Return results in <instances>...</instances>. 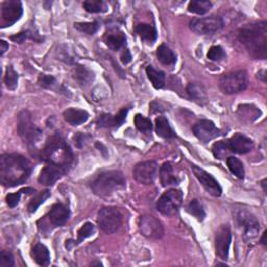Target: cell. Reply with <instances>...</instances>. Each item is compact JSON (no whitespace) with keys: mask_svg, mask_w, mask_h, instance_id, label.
I'll return each mask as SVG.
<instances>
[{"mask_svg":"<svg viewBox=\"0 0 267 267\" xmlns=\"http://www.w3.org/2000/svg\"><path fill=\"white\" fill-rule=\"evenodd\" d=\"M32 164L19 154H4L0 157V182L5 187H15L29 180Z\"/></svg>","mask_w":267,"mask_h":267,"instance_id":"6da1fadb","label":"cell"},{"mask_svg":"<svg viewBox=\"0 0 267 267\" xmlns=\"http://www.w3.org/2000/svg\"><path fill=\"white\" fill-rule=\"evenodd\" d=\"M238 38L249 55L260 60H265L267 57V22L261 21L244 26L239 31Z\"/></svg>","mask_w":267,"mask_h":267,"instance_id":"7a4b0ae2","label":"cell"},{"mask_svg":"<svg viewBox=\"0 0 267 267\" xmlns=\"http://www.w3.org/2000/svg\"><path fill=\"white\" fill-rule=\"evenodd\" d=\"M40 157L47 164L58 165L67 170L70 169L74 159L70 146L60 135H52L47 139Z\"/></svg>","mask_w":267,"mask_h":267,"instance_id":"3957f363","label":"cell"},{"mask_svg":"<svg viewBox=\"0 0 267 267\" xmlns=\"http://www.w3.org/2000/svg\"><path fill=\"white\" fill-rule=\"evenodd\" d=\"M126 180L119 170H108L98 175L91 183V189L100 197H108L114 192L125 188Z\"/></svg>","mask_w":267,"mask_h":267,"instance_id":"277c9868","label":"cell"},{"mask_svg":"<svg viewBox=\"0 0 267 267\" xmlns=\"http://www.w3.org/2000/svg\"><path fill=\"white\" fill-rule=\"evenodd\" d=\"M248 86V76L246 71L238 70L223 74L219 79L220 90L224 94L232 95L244 91Z\"/></svg>","mask_w":267,"mask_h":267,"instance_id":"5b68a950","label":"cell"},{"mask_svg":"<svg viewBox=\"0 0 267 267\" xmlns=\"http://www.w3.org/2000/svg\"><path fill=\"white\" fill-rule=\"evenodd\" d=\"M123 217L121 212L115 207H103L98 212L97 222L99 228L106 234H114L121 228Z\"/></svg>","mask_w":267,"mask_h":267,"instance_id":"8992f818","label":"cell"},{"mask_svg":"<svg viewBox=\"0 0 267 267\" xmlns=\"http://www.w3.org/2000/svg\"><path fill=\"white\" fill-rule=\"evenodd\" d=\"M18 132L24 143L28 144L30 148H35L42 136L41 129L34 124L31 114L26 111L21 112L18 116Z\"/></svg>","mask_w":267,"mask_h":267,"instance_id":"52a82bcc","label":"cell"},{"mask_svg":"<svg viewBox=\"0 0 267 267\" xmlns=\"http://www.w3.org/2000/svg\"><path fill=\"white\" fill-rule=\"evenodd\" d=\"M183 203V193L178 189H170L164 192L157 203V209L163 215L172 216L179 211Z\"/></svg>","mask_w":267,"mask_h":267,"instance_id":"ba28073f","label":"cell"},{"mask_svg":"<svg viewBox=\"0 0 267 267\" xmlns=\"http://www.w3.org/2000/svg\"><path fill=\"white\" fill-rule=\"evenodd\" d=\"M223 20L219 16L195 18L190 21V29L197 35H213L222 29Z\"/></svg>","mask_w":267,"mask_h":267,"instance_id":"9c48e42d","label":"cell"},{"mask_svg":"<svg viewBox=\"0 0 267 267\" xmlns=\"http://www.w3.org/2000/svg\"><path fill=\"white\" fill-rule=\"evenodd\" d=\"M237 220L239 225L243 229V237L245 241H252L256 239L260 232V222L251 213L242 210L237 214Z\"/></svg>","mask_w":267,"mask_h":267,"instance_id":"30bf717a","label":"cell"},{"mask_svg":"<svg viewBox=\"0 0 267 267\" xmlns=\"http://www.w3.org/2000/svg\"><path fill=\"white\" fill-rule=\"evenodd\" d=\"M140 233L149 239H161L164 236L163 224L152 215H143L139 218Z\"/></svg>","mask_w":267,"mask_h":267,"instance_id":"8fae6325","label":"cell"},{"mask_svg":"<svg viewBox=\"0 0 267 267\" xmlns=\"http://www.w3.org/2000/svg\"><path fill=\"white\" fill-rule=\"evenodd\" d=\"M232 242V232L228 224L221 225L215 236L216 255L221 260H226L229 257L230 246Z\"/></svg>","mask_w":267,"mask_h":267,"instance_id":"7c38bea8","label":"cell"},{"mask_svg":"<svg viewBox=\"0 0 267 267\" xmlns=\"http://www.w3.org/2000/svg\"><path fill=\"white\" fill-rule=\"evenodd\" d=\"M157 163L155 161H144L138 163L132 170L134 178L143 185H151L154 183L157 173Z\"/></svg>","mask_w":267,"mask_h":267,"instance_id":"4fadbf2b","label":"cell"},{"mask_svg":"<svg viewBox=\"0 0 267 267\" xmlns=\"http://www.w3.org/2000/svg\"><path fill=\"white\" fill-rule=\"evenodd\" d=\"M192 171L194 173V176L196 177V179L199 181V183L203 185L204 188L213 196L215 197H219L222 193V189H221V186L219 185V183L217 182V180L211 176L210 173H208L207 171H205L204 169H202L198 166L192 165Z\"/></svg>","mask_w":267,"mask_h":267,"instance_id":"5bb4252c","label":"cell"},{"mask_svg":"<svg viewBox=\"0 0 267 267\" xmlns=\"http://www.w3.org/2000/svg\"><path fill=\"white\" fill-rule=\"evenodd\" d=\"M23 9L20 2L17 0H8L2 6V18L4 28L11 26L17 22L22 16Z\"/></svg>","mask_w":267,"mask_h":267,"instance_id":"9a60e30c","label":"cell"},{"mask_svg":"<svg viewBox=\"0 0 267 267\" xmlns=\"http://www.w3.org/2000/svg\"><path fill=\"white\" fill-rule=\"evenodd\" d=\"M193 132L198 140L204 143H208L218 137L220 130L210 120L203 119L193 126Z\"/></svg>","mask_w":267,"mask_h":267,"instance_id":"2e32d148","label":"cell"},{"mask_svg":"<svg viewBox=\"0 0 267 267\" xmlns=\"http://www.w3.org/2000/svg\"><path fill=\"white\" fill-rule=\"evenodd\" d=\"M68 172V170L53 164H47L40 172L38 178L39 183L44 186H52L59 179Z\"/></svg>","mask_w":267,"mask_h":267,"instance_id":"e0dca14e","label":"cell"},{"mask_svg":"<svg viewBox=\"0 0 267 267\" xmlns=\"http://www.w3.org/2000/svg\"><path fill=\"white\" fill-rule=\"evenodd\" d=\"M70 217V211L66 205L62 203H57L53 205L48 213V218L50 223L58 228V226H63L68 221Z\"/></svg>","mask_w":267,"mask_h":267,"instance_id":"ac0fdd59","label":"cell"},{"mask_svg":"<svg viewBox=\"0 0 267 267\" xmlns=\"http://www.w3.org/2000/svg\"><path fill=\"white\" fill-rule=\"evenodd\" d=\"M229 146L231 152L236 154H247L253 149V141L243 134H235V135L229 140Z\"/></svg>","mask_w":267,"mask_h":267,"instance_id":"d6986e66","label":"cell"},{"mask_svg":"<svg viewBox=\"0 0 267 267\" xmlns=\"http://www.w3.org/2000/svg\"><path fill=\"white\" fill-rule=\"evenodd\" d=\"M104 42L110 49L119 50L125 45L126 37L121 31L112 30L105 34Z\"/></svg>","mask_w":267,"mask_h":267,"instance_id":"ffe728a7","label":"cell"},{"mask_svg":"<svg viewBox=\"0 0 267 267\" xmlns=\"http://www.w3.org/2000/svg\"><path fill=\"white\" fill-rule=\"evenodd\" d=\"M64 119L67 123L71 124L72 126L81 125L86 123L89 119V113L85 110H78V109H68L63 113Z\"/></svg>","mask_w":267,"mask_h":267,"instance_id":"44dd1931","label":"cell"},{"mask_svg":"<svg viewBox=\"0 0 267 267\" xmlns=\"http://www.w3.org/2000/svg\"><path fill=\"white\" fill-rule=\"evenodd\" d=\"M160 180L164 187L179 184V179L176 176L173 165L170 162H165L160 168Z\"/></svg>","mask_w":267,"mask_h":267,"instance_id":"7402d4cb","label":"cell"},{"mask_svg":"<svg viewBox=\"0 0 267 267\" xmlns=\"http://www.w3.org/2000/svg\"><path fill=\"white\" fill-rule=\"evenodd\" d=\"M31 256H32V259L40 266H48L50 263L49 250L42 243H37L32 248Z\"/></svg>","mask_w":267,"mask_h":267,"instance_id":"603a6c76","label":"cell"},{"mask_svg":"<svg viewBox=\"0 0 267 267\" xmlns=\"http://www.w3.org/2000/svg\"><path fill=\"white\" fill-rule=\"evenodd\" d=\"M74 78L78 82V84L87 87L89 86L93 81H94V73H93L90 69H88L86 66L77 65L74 69Z\"/></svg>","mask_w":267,"mask_h":267,"instance_id":"cb8c5ba5","label":"cell"},{"mask_svg":"<svg viewBox=\"0 0 267 267\" xmlns=\"http://www.w3.org/2000/svg\"><path fill=\"white\" fill-rule=\"evenodd\" d=\"M135 32L138 34V36L149 43H154L157 39V31L155 26L149 23H140L136 25Z\"/></svg>","mask_w":267,"mask_h":267,"instance_id":"d4e9b609","label":"cell"},{"mask_svg":"<svg viewBox=\"0 0 267 267\" xmlns=\"http://www.w3.org/2000/svg\"><path fill=\"white\" fill-rule=\"evenodd\" d=\"M156 124V132L158 134V136L165 138V139H170L176 136L175 131L172 130L168 120L165 117H158L155 121Z\"/></svg>","mask_w":267,"mask_h":267,"instance_id":"484cf974","label":"cell"},{"mask_svg":"<svg viewBox=\"0 0 267 267\" xmlns=\"http://www.w3.org/2000/svg\"><path fill=\"white\" fill-rule=\"evenodd\" d=\"M146 74L153 84L155 89H162L165 85V73L161 70L154 68L153 66H149L146 68Z\"/></svg>","mask_w":267,"mask_h":267,"instance_id":"4316f807","label":"cell"},{"mask_svg":"<svg viewBox=\"0 0 267 267\" xmlns=\"http://www.w3.org/2000/svg\"><path fill=\"white\" fill-rule=\"evenodd\" d=\"M187 93H188V95L190 96L191 99H193L194 101H197L198 103L203 104L207 102L208 100L207 93L204 87L199 86L195 83H190L188 85V87H187Z\"/></svg>","mask_w":267,"mask_h":267,"instance_id":"83f0119b","label":"cell"},{"mask_svg":"<svg viewBox=\"0 0 267 267\" xmlns=\"http://www.w3.org/2000/svg\"><path fill=\"white\" fill-rule=\"evenodd\" d=\"M157 58L163 65H173L177 62V57L173 51L166 45H160L157 49Z\"/></svg>","mask_w":267,"mask_h":267,"instance_id":"f1b7e54d","label":"cell"},{"mask_svg":"<svg viewBox=\"0 0 267 267\" xmlns=\"http://www.w3.org/2000/svg\"><path fill=\"white\" fill-rule=\"evenodd\" d=\"M226 164L230 171L238 179H243L245 176V171L242 162L236 157H228L226 158Z\"/></svg>","mask_w":267,"mask_h":267,"instance_id":"f546056e","label":"cell"},{"mask_svg":"<svg viewBox=\"0 0 267 267\" xmlns=\"http://www.w3.org/2000/svg\"><path fill=\"white\" fill-rule=\"evenodd\" d=\"M212 8V3L208 0H193L188 6V11L197 15H204Z\"/></svg>","mask_w":267,"mask_h":267,"instance_id":"4dcf8cb0","label":"cell"},{"mask_svg":"<svg viewBox=\"0 0 267 267\" xmlns=\"http://www.w3.org/2000/svg\"><path fill=\"white\" fill-rule=\"evenodd\" d=\"M187 212L193 217H195L198 221H203L206 217L205 209L197 199H193L188 204V206H187Z\"/></svg>","mask_w":267,"mask_h":267,"instance_id":"1f68e13d","label":"cell"},{"mask_svg":"<svg viewBox=\"0 0 267 267\" xmlns=\"http://www.w3.org/2000/svg\"><path fill=\"white\" fill-rule=\"evenodd\" d=\"M212 152H213V155L215 156V158L219 160H223L225 158H228L229 154L231 153L229 141H218L214 143L212 146Z\"/></svg>","mask_w":267,"mask_h":267,"instance_id":"d6a6232c","label":"cell"},{"mask_svg":"<svg viewBox=\"0 0 267 267\" xmlns=\"http://www.w3.org/2000/svg\"><path fill=\"white\" fill-rule=\"evenodd\" d=\"M49 196H50V192L48 190H44V191H41V192H39L38 194H36V196L32 198V200L28 206L29 212L35 213L37 211V209L41 206Z\"/></svg>","mask_w":267,"mask_h":267,"instance_id":"836d02e7","label":"cell"},{"mask_svg":"<svg viewBox=\"0 0 267 267\" xmlns=\"http://www.w3.org/2000/svg\"><path fill=\"white\" fill-rule=\"evenodd\" d=\"M5 84L9 90H15L18 85V73L12 66H8L5 75Z\"/></svg>","mask_w":267,"mask_h":267,"instance_id":"e575fe53","label":"cell"},{"mask_svg":"<svg viewBox=\"0 0 267 267\" xmlns=\"http://www.w3.org/2000/svg\"><path fill=\"white\" fill-rule=\"evenodd\" d=\"M83 7L89 13H103L108 11V6L100 0H88L83 4Z\"/></svg>","mask_w":267,"mask_h":267,"instance_id":"d590c367","label":"cell"},{"mask_svg":"<svg viewBox=\"0 0 267 267\" xmlns=\"http://www.w3.org/2000/svg\"><path fill=\"white\" fill-rule=\"evenodd\" d=\"M134 121H135V125L137 127V129L140 132L143 134H150L153 129V124L151 122V120L143 117L140 114H137L135 116V119H134Z\"/></svg>","mask_w":267,"mask_h":267,"instance_id":"8d00e7d4","label":"cell"},{"mask_svg":"<svg viewBox=\"0 0 267 267\" xmlns=\"http://www.w3.org/2000/svg\"><path fill=\"white\" fill-rule=\"evenodd\" d=\"M74 28L79 31L83 32L87 35H94L98 29H99V24L98 22H77L74 23Z\"/></svg>","mask_w":267,"mask_h":267,"instance_id":"74e56055","label":"cell"},{"mask_svg":"<svg viewBox=\"0 0 267 267\" xmlns=\"http://www.w3.org/2000/svg\"><path fill=\"white\" fill-rule=\"evenodd\" d=\"M94 233V224L91 222H86L81 229L77 231V239H76V243H81L84 240L89 238L90 236L93 235Z\"/></svg>","mask_w":267,"mask_h":267,"instance_id":"f35d334b","label":"cell"},{"mask_svg":"<svg viewBox=\"0 0 267 267\" xmlns=\"http://www.w3.org/2000/svg\"><path fill=\"white\" fill-rule=\"evenodd\" d=\"M225 51L223 50V48L221 46H212L209 51H208V59L211 60V61H214V62H217V61H221L225 58Z\"/></svg>","mask_w":267,"mask_h":267,"instance_id":"ab89813d","label":"cell"},{"mask_svg":"<svg viewBox=\"0 0 267 267\" xmlns=\"http://www.w3.org/2000/svg\"><path fill=\"white\" fill-rule=\"evenodd\" d=\"M38 83L39 85L41 86L42 88L45 89H53L57 85V79L53 77L52 75H48V74H40L39 79H38Z\"/></svg>","mask_w":267,"mask_h":267,"instance_id":"60d3db41","label":"cell"},{"mask_svg":"<svg viewBox=\"0 0 267 267\" xmlns=\"http://www.w3.org/2000/svg\"><path fill=\"white\" fill-rule=\"evenodd\" d=\"M14 265V257L10 251L3 250L0 252V267H13Z\"/></svg>","mask_w":267,"mask_h":267,"instance_id":"b9f144b4","label":"cell"},{"mask_svg":"<svg viewBox=\"0 0 267 267\" xmlns=\"http://www.w3.org/2000/svg\"><path fill=\"white\" fill-rule=\"evenodd\" d=\"M98 125L101 127H113L116 126L115 116L110 114H103L98 119Z\"/></svg>","mask_w":267,"mask_h":267,"instance_id":"7bdbcfd3","label":"cell"},{"mask_svg":"<svg viewBox=\"0 0 267 267\" xmlns=\"http://www.w3.org/2000/svg\"><path fill=\"white\" fill-rule=\"evenodd\" d=\"M22 191H18L16 193H10L6 196V200H7V204L10 208H15L18 204H19V200H20V196H21Z\"/></svg>","mask_w":267,"mask_h":267,"instance_id":"ee69618b","label":"cell"},{"mask_svg":"<svg viewBox=\"0 0 267 267\" xmlns=\"http://www.w3.org/2000/svg\"><path fill=\"white\" fill-rule=\"evenodd\" d=\"M128 113V109L127 108H123L121 111H120L116 116H115V122H116V126H120L122 125L125 121L126 116Z\"/></svg>","mask_w":267,"mask_h":267,"instance_id":"f6af8a7d","label":"cell"},{"mask_svg":"<svg viewBox=\"0 0 267 267\" xmlns=\"http://www.w3.org/2000/svg\"><path fill=\"white\" fill-rule=\"evenodd\" d=\"M29 37H30V33L29 32H22V33L16 34L15 36H12L11 40H13V41L16 42V43H22Z\"/></svg>","mask_w":267,"mask_h":267,"instance_id":"bcb514c9","label":"cell"},{"mask_svg":"<svg viewBox=\"0 0 267 267\" xmlns=\"http://www.w3.org/2000/svg\"><path fill=\"white\" fill-rule=\"evenodd\" d=\"M86 138H88V137L86 135H83V134H81V132H77L76 135L74 136L75 144L78 146V148H82V146L85 144Z\"/></svg>","mask_w":267,"mask_h":267,"instance_id":"7dc6e473","label":"cell"},{"mask_svg":"<svg viewBox=\"0 0 267 267\" xmlns=\"http://www.w3.org/2000/svg\"><path fill=\"white\" fill-rule=\"evenodd\" d=\"M121 61L123 64H128L130 61H131V55L128 49H124V51L122 52L121 55Z\"/></svg>","mask_w":267,"mask_h":267,"instance_id":"c3c4849f","label":"cell"},{"mask_svg":"<svg viewBox=\"0 0 267 267\" xmlns=\"http://www.w3.org/2000/svg\"><path fill=\"white\" fill-rule=\"evenodd\" d=\"M0 46H2V48H0V53H2V56L5 55V52L9 49V44L5 41V40H2V41H0Z\"/></svg>","mask_w":267,"mask_h":267,"instance_id":"681fc988","label":"cell"},{"mask_svg":"<svg viewBox=\"0 0 267 267\" xmlns=\"http://www.w3.org/2000/svg\"><path fill=\"white\" fill-rule=\"evenodd\" d=\"M266 232L263 234V236H262V239H261V242H262V244H264V245H266V240H265V238H266Z\"/></svg>","mask_w":267,"mask_h":267,"instance_id":"f907efd6","label":"cell"}]
</instances>
